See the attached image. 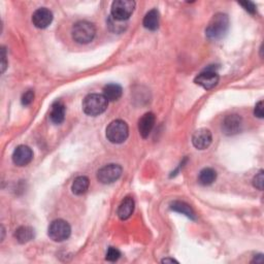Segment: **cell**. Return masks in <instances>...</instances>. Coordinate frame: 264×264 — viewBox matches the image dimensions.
<instances>
[{
    "mask_svg": "<svg viewBox=\"0 0 264 264\" xmlns=\"http://www.w3.org/2000/svg\"><path fill=\"white\" fill-rule=\"evenodd\" d=\"M228 28L229 19L227 15L219 13L212 18L207 29H205V33H207V36L210 40L217 41L225 36L228 31Z\"/></svg>",
    "mask_w": 264,
    "mask_h": 264,
    "instance_id": "obj_1",
    "label": "cell"
},
{
    "mask_svg": "<svg viewBox=\"0 0 264 264\" xmlns=\"http://www.w3.org/2000/svg\"><path fill=\"white\" fill-rule=\"evenodd\" d=\"M109 105V101L102 94H89L83 100V111L86 115L96 117L103 114Z\"/></svg>",
    "mask_w": 264,
    "mask_h": 264,
    "instance_id": "obj_2",
    "label": "cell"
},
{
    "mask_svg": "<svg viewBox=\"0 0 264 264\" xmlns=\"http://www.w3.org/2000/svg\"><path fill=\"white\" fill-rule=\"evenodd\" d=\"M73 41L77 44L86 45L91 43L96 34L94 24L88 21H80L73 25L72 30Z\"/></svg>",
    "mask_w": 264,
    "mask_h": 264,
    "instance_id": "obj_3",
    "label": "cell"
},
{
    "mask_svg": "<svg viewBox=\"0 0 264 264\" xmlns=\"http://www.w3.org/2000/svg\"><path fill=\"white\" fill-rule=\"evenodd\" d=\"M129 135L128 125L123 120H115L106 127V139L112 144H122Z\"/></svg>",
    "mask_w": 264,
    "mask_h": 264,
    "instance_id": "obj_4",
    "label": "cell"
},
{
    "mask_svg": "<svg viewBox=\"0 0 264 264\" xmlns=\"http://www.w3.org/2000/svg\"><path fill=\"white\" fill-rule=\"evenodd\" d=\"M135 2L132 0H116L111 8V16L118 21L128 20L134 12Z\"/></svg>",
    "mask_w": 264,
    "mask_h": 264,
    "instance_id": "obj_5",
    "label": "cell"
},
{
    "mask_svg": "<svg viewBox=\"0 0 264 264\" xmlns=\"http://www.w3.org/2000/svg\"><path fill=\"white\" fill-rule=\"evenodd\" d=\"M48 234L54 241H64L70 239L72 234V227L66 221L62 219H57L51 223L48 226Z\"/></svg>",
    "mask_w": 264,
    "mask_h": 264,
    "instance_id": "obj_6",
    "label": "cell"
},
{
    "mask_svg": "<svg viewBox=\"0 0 264 264\" xmlns=\"http://www.w3.org/2000/svg\"><path fill=\"white\" fill-rule=\"evenodd\" d=\"M122 168L119 164H107L97 172V179L102 184H112L122 175Z\"/></svg>",
    "mask_w": 264,
    "mask_h": 264,
    "instance_id": "obj_7",
    "label": "cell"
},
{
    "mask_svg": "<svg viewBox=\"0 0 264 264\" xmlns=\"http://www.w3.org/2000/svg\"><path fill=\"white\" fill-rule=\"evenodd\" d=\"M219 74L215 70H205L201 73H199L196 77H195V84L201 86L205 90H211L213 88L216 87L219 83Z\"/></svg>",
    "mask_w": 264,
    "mask_h": 264,
    "instance_id": "obj_8",
    "label": "cell"
},
{
    "mask_svg": "<svg viewBox=\"0 0 264 264\" xmlns=\"http://www.w3.org/2000/svg\"><path fill=\"white\" fill-rule=\"evenodd\" d=\"M33 159V152L28 145L21 144L13 153V162L17 166H26Z\"/></svg>",
    "mask_w": 264,
    "mask_h": 264,
    "instance_id": "obj_9",
    "label": "cell"
},
{
    "mask_svg": "<svg viewBox=\"0 0 264 264\" xmlns=\"http://www.w3.org/2000/svg\"><path fill=\"white\" fill-rule=\"evenodd\" d=\"M212 132L207 128H200L196 130L192 136V144L198 150L208 149L212 144Z\"/></svg>",
    "mask_w": 264,
    "mask_h": 264,
    "instance_id": "obj_10",
    "label": "cell"
},
{
    "mask_svg": "<svg viewBox=\"0 0 264 264\" xmlns=\"http://www.w3.org/2000/svg\"><path fill=\"white\" fill-rule=\"evenodd\" d=\"M242 120L239 115H229L224 119L222 129L224 134L234 135L241 131Z\"/></svg>",
    "mask_w": 264,
    "mask_h": 264,
    "instance_id": "obj_11",
    "label": "cell"
},
{
    "mask_svg": "<svg viewBox=\"0 0 264 264\" xmlns=\"http://www.w3.org/2000/svg\"><path fill=\"white\" fill-rule=\"evenodd\" d=\"M53 21V13L47 7H41L36 9L32 16V22L35 27L45 29L51 25Z\"/></svg>",
    "mask_w": 264,
    "mask_h": 264,
    "instance_id": "obj_12",
    "label": "cell"
},
{
    "mask_svg": "<svg viewBox=\"0 0 264 264\" xmlns=\"http://www.w3.org/2000/svg\"><path fill=\"white\" fill-rule=\"evenodd\" d=\"M155 115L153 113L144 114L139 122V131L143 139H146L150 135L155 125Z\"/></svg>",
    "mask_w": 264,
    "mask_h": 264,
    "instance_id": "obj_13",
    "label": "cell"
},
{
    "mask_svg": "<svg viewBox=\"0 0 264 264\" xmlns=\"http://www.w3.org/2000/svg\"><path fill=\"white\" fill-rule=\"evenodd\" d=\"M134 207H135V203H134L133 198L129 196L125 197L119 205L118 212H117L118 217L123 221L129 219L134 212Z\"/></svg>",
    "mask_w": 264,
    "mask_h": 264,
    "instance_id": "obj_14",
    "label": "cell"
},
{
    "mask_svg": "<svg viewBox=\"0 0 264 264\" xmlns=\"http://www.w3.org/2000/svg\"><path fill=\"white\" fill-rule=\"evenodd\" d=\"M159 22H160L159 12L156 8H153L144 16L143 24L144 28L149 29L151 31H155L157 30L159 27Z\"/></svg>",
    "mask_w": 264,
    "mask_h": 264,
    "instance_id": "obj_15",
    "label": "cell"
},
{
    "mask_svg": "<svg viewBox=\"0 0 264 264\" xmlns=\"http://www.w3.org/2000/svg\"><path fill=\"white\" fill-rule=\"evenodd\" d=\"M66 107L62 101H55L52 105L50 119L54 124H61L65 119Z\"/></svg>",
    "mask_w": 264,
    "mask_h": 264,
    "instance_id": "obj_16",
    "label": "cell"
},
{
    "mask_svg": "<svg viewBox=\"0 0 264 264\" xmlns=\"http://www.w3.org/2000/svg\"><path fill=\"white\" fill-rule=\"evenodd\" d=\"M122 87L118 84H109L103 88V95L107 101H117L121 98Z\"/></svg>",
    "mask_w": 264,
    "mask_h": 264,
    "instance_id": "obj_17",
    "label": "cell"
},
{
    "mask_svg": "<svg viewBox=\"0 0 264 264\" xmlns=\"http://www.w3.org/2000/svg\"><path fill=\"white\" fill-rule=\"evenodd\" d=\"M90 181L85 175H81V177H77L72 186V193L75 195H82L87 192V190L89 189Z\"/></svg>",
    "mask_w": 264,
    "mask_h": 264,
    "instance_id": "obj_18",
    "label": "cell"
},
{
    "mask_svg": "<svg viewBox=\"0 0 264 264\" xmlns=\"http://www.w3.org/2000/svg\"><path fill=\"white\" fill-rule=\"evenodd\" d=\"M15 238L20 243H25L30 241L34 238V230L31 227L21 226L15 232Z\"/></svg>",
    "mask_w": 264,
    "mask_h": 264,
    "instance_id": "obj_19",
    "label": "cell"
},
{
    "mask_svg": "<svg viewBox=\"0 0 264 264\" xmlns=\"http://www.w3.org/2000/svg\"><path fill=\"white\" fill-rule=\"evenodd\" d=\"M170 209L174 212H178L185 215V216H187L191 220H195V214L190 205L187 203H185L183 201H174L171 203Z\"/></svg>",
    "mask_w": 264,
    "mask_h": 264,
    "instance_id": "obj_20",
    "label": "cell"
},
{
    "mask_svg": "<svg viewBox=\"0 0 264 264\" xmlns=\"http://www.w3.org/2000/svg\"><path fill=\"white\" fill-rule=\"evenodd\" d=\"M216 179H217L216 170L207 168H203L200 171L199 177H198V182L203 186H209L216 181Z\"/></svg>",
    "mask_w": 264,
    "mask_h": 264,
    "instance_id": "obj_21",
    "label": "cell"
},
{
    "mask_svg": "<svg viewBox=\"0 0 264 264\" xmlns=\"http://www.w3.org/2000/svg\"><path fill=\"white\" fill-rule=\"evenodd\" d=\"M121 256V253L118 249H116L114 247H111L109 248V250H107L106 252V257L105 259L107 261H111V262H114V261H117Z\"/></svg>",
    "mask_w": 264,
    "mask_h": 264,
    "instance_id": "obj_22",
    "label": "cell"
},
{
    "mask_svg": "<svg viewBox=\"0 0 264 264\" xmlns=\"http://www.w3.org/2000/svg\"><path fill=\"white\" fill-rule=\"evenodd\" d=\"M263 184H264V171L260 170L253 180V185L254 187L257 188L258 190L262 191L263 190Z\"/></svg>",
    "mask_w": 264,
    "mask_h": 264,
    "instance_id": "obj_23",
    "label": "cell"
},
{
    "mask_svg": "<svg viewBox=\"0 0 264 264\" xmlns=\"http://www.w3.org/2000/svg\"><path fill=\"white\" fill-rule=\"evenodd\" d=\"M34 100V92L33 90H28L27 92H25L22 96V99H21V102L23 105L27 106V105H30Z\"/></svg>",
    "mask_w": 264,
    "mask_h": 264,
    "instance_id": "obj_24",
    "label": "cell"
},
{
    "mask_svg": "<svg viewBox=\"0 0 264 264\" xmlns=\"http://www.w3.org/2000/svg\"><path fill=\"white\" fill-rule=\"evenodd\" d=\"M240 4L246 9L247 12H249L250 14H255L256 12V6L253 2L251 1H246V2H240Z\"/></svg>",
    "mask_w": 264,
    "mask_h": 264,
    "instance_id": "obj_25",
    "label": "cell"
},
{
    "mask_svg": "<svg viewBox=\"0 0 264 264\" xmlns=\"http://www.w3.org/2000/svg\"><path fill=\"white\" fill-rule=\"evenodd\" d=\"M254 115H255L256 117H258V118L262 119L264 117V113H263V101H259L256 106H255V110H254Z\"/></svg>",
    "mask_w": 264,
    "mask_h": 264,
    "instance_id": "obj_26",
    "label": "cell"
},
{
    "mask_svg": "<svg viewBox=\"0 0 264 264\" xmlns=\"http://www.w3.org/2000/svg\"><path fill=\"white\" fill-rule=\"evenodd\" d=\"M6 66H7V62H6V53H5V48L2 47V50H1V72H2V73L5 72Z\"/></svg>",
    "mask_w": 264,
    "mask_h": 264,
    "instance_id": "obj_27",
    "label": "cell"
},
{
    "mask_svg": "<svg viewBox=\"0 0 264 264\" xmlns=\"http://www.w3.org/2000/svg\"><path fill=\"white\" fill-rule=\"evenodd\" d=\"M162 263H178V261L172 258H165L162 260Z\"/></svg>",
    "mask_w": 264,
    "mask_h": 264,
    "instance_id": "obj_28",
    "label": "cell"
}]
</instances>
